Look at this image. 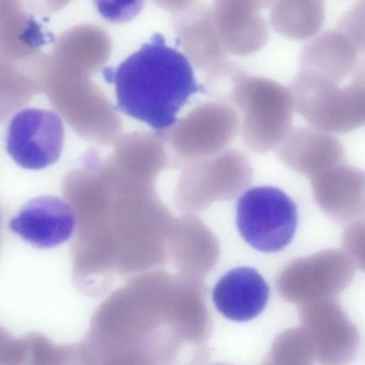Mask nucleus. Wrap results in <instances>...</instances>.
I'll list each match as a JSON object with an SVG mask.
<instances>
[{
  "mask_svg": "<svg viewBox=\"0 0 365 365\" xmlns=\"http://www.w3.org/2000/svg\"><path fill=\"white\" fill-rule=\"evenodd\" d=\"M103 76L115 85L120 111L160 133L176 123L192 96L205 92L186 56L158 33L117 67L105 68Z\"/></svg>",
  "mask_w": 365,
  "mask_h": 365,
  "instance_id": "f257e3e1",
  "label": "nucleus"
},
{
  "mask_svg": "<svg viewBox=\"0 0 365 365\" xmlns=\"http://www.w3.org/2000/svg\"><path fill=\"white\" fill-rule=\"evenodd\" d=\"M228 105L240 113L242 139L253 152L276 150L292 128L291 92L274 80L245 75L234 86Z\"/></svg>",
  "mask_w": 365,
  "mask_h": 365,
  "instance_id": "f03ea898",
  "label": "nucleus"
},
{
  "mask_svg": "<svg viewBox=\"0 0 365 365\" xmlns=\"http://www.w3.org/2000/svg\"><path fill=\"white\" fill-rule=\"evenodd\" d=\"M253 169L241 151L225 149L185 163L178 179L175 202L182 214L197 215L214 202L234 200L246 191Z\"/></svg>",
  "mask_w": 365,
  "mask_h": 365,
  "instance_id": "7ed1b4c3",
  "label": "nucleus"
},
{
  "mask_svg": "<svg viewBox=\"0 0 365 365\" xmlns=\"http://www.w3.org/2000/svg\"><path fill=\"white\" fill-rule=\"evenodd\" d=\"M298 223L295 202L281 189L257 186L238 200L236 225L242 239L262 252H277L292 240Z\"/></svg>",
  "mask_w": 365,
  "mask_h": 365,
  "instance_id": "20e7f679",
  "label": "nucleus"
},
{
  "mask_svg": "<svg viewBox=\"0 0 365 365\" xmlns=\"http://www.w3.org/2000/svg\"><path fill=\"white\" fill-rule=\"evenodd\" d=\"M294 110L311 126L346 133L365 125V114L350 84L339 87L314 73L298 70L289 88Z\"/></svg>",
  "mask_w": 365,
  "mask_h": 365,
  "instance_id": "39448f33",
  "label": "nucleus"
},
{
  "mask_svg": "<svg viewBox=\"0 0 365 365\" xmlns=\"http://www.w3.org/2000/svg\"><path fill=\"white\" fill-rule=\"evenodd\" d=\"M240 125L237 112L228 104L210 101L197 106L168 130L173 165L182 168L225 150Z\"/></svg>",
  "mask_w": 365,
  "mask_h": 365,
  "instance_id": "423d86ee",
  "label": "nucleus"
},
{
  "mask_svg": "<svg viewBox=\"0 0 365 365\" xmlns=\"http://www.w3.org/2000/svg\"><path fill=\"white\" fill-rule=\"evenodd\" d=\"M354 276V265L346 253L328 249L290 262L279 272L277 284L286 299L307 304L334 298Z\"/></svg>",
  "mask_w": 365,
  "mask_h": 365,
  "instance_id": "0eeeda50",
  "label": "nucleus"
},
{
  "mask_svg": "<svg viewBox=\"0 0 365 365\" xmlns=\"http://www.w3.org/2000/svg\"><path fill=\"white\" fill-rule=\"evenodd\" d=\"M63 140V123L58 113L50 110L26 108L10 120L6 150L21 168L39 170L59 158Z\"/></svg>",
  "mask_w": 365,
  "mask_h": 365,
  "instance_id": "6e6552de",
  "label": "nucleus"
},
{
  "mask_svg": "<svg viewBox=\"0 0 365 365\" xmlns=\"http://www.w3.org/2000/svg\"><path fill=\"white\" fill-rule=\"evenodd\" d=\"M315 359L321 365H347L354 357L359 336L334 298L304 304L301 310Z\"/></svg>",
  "mask_w": 365,
  "mask_h": 365,
  "instance_id": "1a4fd4ad",
  "label": "nucleus"
},
{
  "mask_svg": "<svg viewBox=\"0 0 365 365\" xmlns=\"http://www.w3.org/2000/svg\"><path fill=\"white\" fill-rule=\"evenodd\" d=\"M168 7L173 13L176 41L195 67L206 71L226 59L211 7L196 1H171Z\"/></svg>",
  "mask_w": 365,
  "mask_h": 365,
  "instance_id": "9d476101",
  "label": "nucleus"
},
{
  "mask_svg": "<svg viewBox=\"0 0 365 365\" xmlns=\"http://www.w3.org/2000/svg\"><path fill=\"white\" fill-rule=\"evenodd\" d=\"M269 1L219 0L212 8L216 30L227 53L248 56L260 50L269 31L261 10Z\"/></svg>",
  "mask_w": 365,
  "mask_h": 365,
  "instance_id": "9b49d317",
  "label": "nucleus"
},
{
  "mask_svg": "<svg viewBox=\"0 0 365 365\" xmlns=\"http://www.w3.org/2000/svg\"><path fill=\"white\" fill-rule=\"evenodd\" d=\"M75 226L72 207L51 195L30 200L9 222L13 232L38 248H51L66 242L73 235Z\"/></svg>",
  "mask_w": 365,
  "mask_h": 365,
  "instance_id": "f8f14e48",
  "label": "nucleus"
},
{
  "mask_svg": "<svg viewBox=\"0 0 365 365\" xmlns=\"http://www.w3.org/2000/svg\"><path fill=\"white\" fill-rule=\"evenodd\" d=\"M168 252L180 276L202 279L218 262L220 242L197 215L175 218L168 237Z\"/></svg>",
  "mask_w": 365,
  "mask_h": 365,
  "instance_id": "ddd939ff",
  "label": "nucleus"
},
{
  "mask_svg": "<svg viewBox=\"0 0 365 365\" xmlns=\"http://www.w3.org/2000/svg\"><path fill=\"white\" fill-rule=\"evenodd\" d=\"M314 200L338 223L365 219V170L341 164L311 178Z\"/></svg>",
  "mask_w": 365,
  "mask_h": 365,
  "instance_id": "4468645a",
  "label": "nucleus"
},
{
  "mask_svg": "<svg viewBox=\"0 0 365 365\" xmlns=\"http://www.w3.org/2000/svg\"><path fill=\"white\" fill-rule=\"evenodd\" d=\"M276 153L287 168L311 178L345 161L341 141L311 125L292 127Z\"/></svg>",
  "mask_w": 365,
  "mask_h": 365,
  "instance_id": "2eb2a0df",
  "label": "nucleus"
},
{
  "mask_svg": "<svg viewBox=\"0 0 365 365\" xmlns=\"http://www.w3.org/2000/svg\"><path fill=\"white\" fill-rule=\"evenodd\" d=\"M269 287L254 268L239 267L226 272L216 283L212 298L217 311L234 322H246L265 308Z\"/></svg>",
  "mask_w": 365,
  "mask_h": 365,
  "instance_id": "dca6fc26",
  "label": "nucleus"
},
{
  "mask_svg": "<svg viewBox=\"0 0 365 365\" xmlns=\"http://www.w3.org/2000/svg\"><path fill=\"white\" fill-rule=\"evenodd\" d=\"M358 51L340 31H324L302 48L298 70L314 73L334 83L353 73L358 63Z\"/></svg>",
  "mask_w": 365,
  "mask_h": 365,
  "instance_id": "f3484780",
  "label": "nucleus"
},
{
  "mask_svg": "<svg viewBox=\"0 0 365 365\" xmlns=\"http://www.w3.org/2000/svg\"><path fill=\"white\" fill-rule=\"evenodd\" d=\"M269 20L280 35L305 40L322 27L325 11L320 0H279L270 1Z\"/></svg>",
  "mask_w": 365,
  "mask_h": 365,
  "instance_id": "a211bd4d",
  "label": "nucleus"
},
{
  "mask_svg": "<svg viewBox=\"0 0 365 365\" xmlns=\"http://www.w3.org/2000/svg\"><path fill=\"white\" fill-rule=\"evenodd\" d=\"M205 92L219 102L228 104L236 83L247 74L240 65L225 59L205 71Z\"/></svg>",
  "mask_w": 365,
  "mask_h": 365,
  "instance_id": "6ab92c4d",
  "label": "nucleus"
},
{
  "mask_svg": "<svg viewBox=\"0 0 365 365\" xmlns=\"http://www.w3.org/2000/svg\"><path fill=\"white\" fill-rule=\"evenodd\" d=\"M335 29L352 43L358 52H365V0L356 2L345 11Z\"/></svg>",
  "mask_w": 365,
  "mask_h": 365,
  "instance_id": "aec40b11",
  "label": "nucleus"
},
{
  "mask_svg": "<svg viewBox=\"0 0 365 365\" xmlns=\"http://www.w3.org/2000/svg\"><path fill=\"white\" fill-rule=\"evenodd\" d=\"M342 245L353 264L365 272V219L353 222L344 229Z\"/></svg>",
  "mask_w": 365,
  "mask_h": 365,
  "instance_id": "412c9836",
  "label": "nucleus"
}]
</instances>
